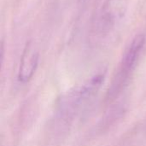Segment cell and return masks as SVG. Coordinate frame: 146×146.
<instances>
[{"instance_id": "obj_1", "label": "cell", "mask_w": 146, "mask_h": 146, "mask_svg": "<svg viewBox=\"0 0 146 146\" xmlns=\"http://www.w3.org/2000/svg\"><path fill=\"white\" fill-rule=\"evenodd\" d=\"M145 44V37L144 34H139L132 40L122 56L117 72L115 73L111 86L109 88L108 99L111 100L117 97L127 85L130 76L137 66Z\"/></svg>"}, {"instance_id": "obj_2", "label": "cell", "mask_w": 146, "mask_h": 146, "mask_svg": "<svg viewBox=\"0 0 146 146\" xmlns=\"http://www.w3.org/2000/svg\"><path fill=\"white\" fill-rule=\"evenodd\" d=\"M124 0H105L97 13L92 24L93 33L104 37L110 33L125 13Z\"/></svg>"}, {"instance_id": "obj_3", "label": "cell", "mask_w": 146, "mask_h": 146, "mask_svg": "<svg viewBox=\"0 0 146 146\" xmlns=\"http://www.w3.org/2000/svg\"><path fill=\"white\" fill-rule=\"evenodd\" d=\"M39 54L31 42L27 43L21 55L18 70V80L23 84L29 82L33 77L38 65Z\"/></svg>"}, {"instance_id": "obj_4", "label": "cell", "mask_w": 146, "mask_h": 146, "mask_svg": "<svg viewBox=\"0 0 146 146\" xmlns=\"http://www.w3.org/2000/svg\"><path fill=\"white\" fill-rule=\"evenodd\" d=\"M80 2H81L82 3H85L88 2V0H80Z\"/></svg>"}]
</instances>
